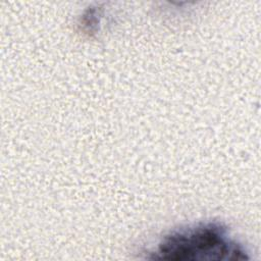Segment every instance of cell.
<instances>
[{
    "label": "cell",
    "instance_id": "6da1fadb",
    "mask_svg": "<svg viewBox=\"0 0 261 261\" xmlns=\"http://www.w3.org/2000/svg\"><path fill=\"white\" fill-rule=\"evenodd\" d=\"M148 259L166 261H240L247 250L219 222H198L165 234Z\"/></svg>",
    "mask_w": 261,
    "mask_h": 261
}]
</instances>
